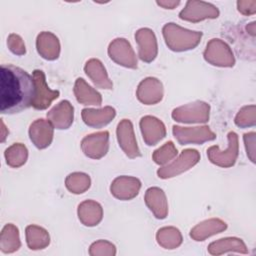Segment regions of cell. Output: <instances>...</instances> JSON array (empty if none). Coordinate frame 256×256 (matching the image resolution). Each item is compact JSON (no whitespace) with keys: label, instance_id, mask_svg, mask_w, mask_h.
I'll return each mask as SVG.
<instances>
[{"label":"cell","instance_id":"obj_1","mask_svg":"<svg viewBox=\"0 0 256 256\" xmlns=\"http://www.w3.org/2000/svg\"><path fill=\"white\" fill-rule=\"evenodd\" d=\"M33 78L22 68L10 64L0 69V111L2 114L19 113L32 106Z\"/></svg>","mask_w":256,"mask_h":256},{"label":"cell","instance_id":"obj_2","mask_svg":"<svg viewBox=\"0 0 256 256\" xmlns=\"http://www.w3.org/2000/svg\"><path fill=\"white\" fill-rule=\"evenodd\" d=\"M162 32L167 46L176 52L195 48L202 37L201 32L184 29L175 23H167L164 25Z\"/></svg>","mask_w":256,"mask_h":256},{"label":"cell","instance_id":"obj_3","mask_svg":"<svg viewBox=\"0 0 256 256\" xmlns=\"http://www.w3.org/2000/svg\"><path fill=\"white\" fill-rule=\"evenodd\" d=\"M200 160V154L195 149H186L181 152V154L170 164L159 168L157 175L159 178L167 179L177 176L198 163Z\"/></svg>","mask_w":256,"mask_h":256},{"label":"cell","instance_id":"obj_4","mask_svg":"<svg viewBox=\"0 0 256 256\" xmlns=\"http://www.w3.org/2000/svg\"><path fill=\"white\" fill-rule=\"evenodd\" d=\"M209 104L196 101L175 108L172 112V118L182 123H205L209 120Z\"/></svg>","mask_w":256,"mask_h":256},{"label":"cell","instance_id":"obj_5","mask_svg":"<svg viewBox=\"0 0 256 256\" xmlns=\"http://www.w3.org/2000/svg\"><path fill=\"white\" fill-rule=\"evenodd\" d=\"M32 78L35 87L32 106L37 110H44L50 106L53 100L59 97L60 92L58 90H51L48 87L45 74L42 70H34Z\"/></svg>","mask_w":256,"mask_h":256},{"label":"cell","instance_id":"obj_6","mask_svg":"<svg viewBox=\"0 0 256 256\" xmlns=\"http://www.w3.org/2000/svg\"><path fill=\"white\" fill-rule=\"evenodd\" d=\"M228 148L225 151H221L218 146H211L207 149V156L213 164L220 167H230L236 162L238 156V137L233 131L229 132Z\"/></svg>","mask_w":256,"mask_h":256},{"label":"cell","instance_id":"obj_7","mask_svg":"<svg viewBox=\"0 0 256 256\" xmlns=\"http://www.w3.org/2000/svg\"><path fill=\"white\" fill-rule=\"evenodd\" d=\"M205 60L220 67H231L234 65V57L229 46L220 39H212L204 51Z\"/></svg>","mask_w":256,"mask_h":256},{"label":"cell","instance_id":"obj_8","mask_svg":"<svg viewBox=\"0 0 256 256\" xmlns=\"http://www.w3.org/2000/svg\"><path fill=\"white\" fill-rule=\"evenodd\" d=\"M174 137L181 145L202 144L206 141H212L216 138L213 131L208 126L202 127H180L174 125L172 127Z\"/></svg>","mask_w":256,"mask_h":256},{"label":"cell","instance_id":"obj_9","mask_svg":"<svg viewBox=\"0 0 256 256\" xmlns=\"http://www.w3.org/2000/svg\"><path fill=\"white\" fill-rule=\"evenodd\" d=\"M219 16V10L211 3L203 1H188L185 8L179 13L182 20L199 22L204 19H214Z\"/></svg>","mask_w":256,"mask_h":256},{"label":"cell","instance_id":"obj_10","mask_svg":"<svg viewBox=\"0 0 256 256\" xmlns=\"http://www.w3.org/2000/svg\"><path fill=\"white\" fill-rule=\"evenodd\" d=\"M109 57L117 64L127 68H137V59L130 43L124 38L113 40L108 47Z\"/></svg>","mask_w":256,"mask_h":256},{"label":"cell","instance_id":"obj_11","mask_svg":"<svg viewBox=\"0 0 256 256\" xmlns=\"http://www.w3.org/2000/svg\"><path fill=\"white\" fill-rule=\"evenodd\" d=\"M84 154L93 159H100L106 155L109 148V132L102 131L87 135L81 142Z\"/></svg>","mask_w":256,"mask_h":256},{"label":"cell","instance_id":"obj_12","mask_svg":"<svg viewBox=\"0 0 256 256\" xmlns=\"http://www.w3.org/2000/svg\"><path fill=\"white\" fill-rule=\"evenodd\" d=\"M117 139L119 146L130 158L140 157L141 153L135 139L132 122L129 119H123L117 126Z\"/></svg>","mask_w":256,"mask_h":256},{"label":"cell","instance_id":"obj_13","mask_svg":"<svg viewBox=\"0 0 256 256\" xmlns=\"http://www.w3.org/2000/svg\"><path fill=\"white\" fill-rule=\"evenodd\" d=\"M138 54L142 61L152 62L157 56V41L154 32L149 28H141L135 33Z\"/></svg>","mask_w":256,"mask_h":256},{"label":"cell","instance_id":"obj_14","mask_svg":"<svg viewBox=\"0 0 256 256\" xmlns=\"http://www.w3.org/2000/svg\"><path fill=\"white\" fill-rule=\"evenodd\" d=\"M137 98L145 105H153L163 97L162 83L153 77H148L140 82L137 88Z\"/></svg>","mask_w":256,"mask_h":256},{"label":"cell","instance_id":"obj_15","mask_svg":"<svg viewBox=\"0 0 256 256\" xmlns=\"http://www.w3.org/2000/svg\"><path fill=\"white\" fill-rule=\"evenodd\" d=\"M140 128L145 143L149 146L156 145L166 135L165 125L153 116H144L140 120Z\"/></svg>","mask_w":256,"mask_h":256},{"label":"cell","instance_id":"obj_16","mask_svg":"<svg viewBox=\"0 0 256 256\" xmlns=\"http://www.w3.org/2000/svg\"><path fill=\"white\" fill-rule=\"evenodd\" d=\"M141 188L139 179L130 176H120L114 179L110 190L114 197L120 200H130L137 196Z\"/></svg>","mask_w":256,"mask_h":256},{"label":"cell","instance_id":"obj_17","mask_svg":"<svg viewBox=\"0 0 256 256\" xmlns=\"http://www.w3.org/2000/svg\"><path fill=\"white\" fill-rule=\"evenodd\" d=\"M30 140L38 149L48 147L53 139V127L51 122L44 119L35 120L29 128Z\"/></svg>","mask_w":256,"mask_h":256},{"label":"cell","instance_id":"obj_18","mask_svg":"<svg viewBox=\"0 0 256 256\" xmlns=\"http://www.w3.org/2000/svg\"><path fill=\"white\" fill-rule=\"evenodd\" d=\"M74 109L69 101L63 100L54 106L48 113L47 117L51 124L57 129H67L73 123Z\"/></svg>","mask_w":256,"mask_h":256},{"label":"cell","instance_id":"obj_19","mask_svg":"<svg viewBox=\"0 0 256 256\" xmlns=\"http://www.w3.org/2000/svg\"><path fill=\"white\" fill-rule=\"evenodd\" d=\"M36 47L38 53L46 60H55L60 54L58 38L51 32H41L37 36Z\"/></svg>","mask_w":256,"mask_h":256},{"label":"cell","instance_id":"obj_20","mask_svg":"<svg viewBox=\"0 0 256 256\" xmlns=\"http://www.w3.org/2000/svg\"><path fill=\"white\" fill-rule=\"evenodd\" d=\"M145 203L158 219L166 218L168 205L165 193L158 187H151L145 193Z\"/></svg>","mask_w":256,"mask_h":256},{"label":"cell","instance_id":"obj_21","mask_svg":"<svg viewBox=\"0 0 256 256\" xmlns=\"http://www.w3.org/2000/svg\"><path fill=\"white\" fill-rule=\"evenodd\" d=\"M116 111L110 106H106L102 109H83L82 110V119L84 123L88 126L101 128L115 117Z\"/></svg>","mask_w":256,"mask_h":256},{"label":"cell","instance_id":"obj_22","mask_svg":"<svg viewBox=\"0 0 256 256\" xmlns=\"http://www.w3.org/2000/svg\"><path fill=\"white\" fill-rule=\"evenodd\" d=\"M85 73L92 80V82L99 88L112 89V82L110 81L106 70L98 59H90L86 62L84 67Z\"/></svg>","mask_w":256,"mask_h":256},{"label":"cell","instance_id":"obj_23","mask_svg":"<svg viewBox=\"0 0 256 256\" xmlns=\"http://www.w3.org/2000/svg\"><path fill=\"white\" fill-rule=\"evenodd\" d=\"M227 227L226 223L220 219H209L205 220L196 225L190 231V237L195 241H204L206 238L220 233Z\"/></svg>","mask_w":256,"mask_h":256},{"label":"cell","instance_id":"obj_24","mask_svg":"<svg viewBox=\"0 0 256 256\" xmlns=\"http://www.w3.org/2000/svg\"><path fill=\"white\" fill-rule=\"evenodd\" d=\"M103 216V210L99 203L93 200H86L78 206L79 220L85 226H95L101 220Z\"/></svg>","mask_w":256,"mask_h":256},{"label":"cell","instance_id":"obj_25","mask_svg":"<svg viewBox=\"0 0 256 256\" xmlns=\"http://www.w3.org/2000/svg\"><path fill=\"white\" fill-rule=\"evenodd\" d=\"M20 246L21 242L18 228L11 223L6 224L2 228L0 235V250L5 254H9L17 251Z\"/></svg>","mask_w":256,"mask_h":256},{"label":"cell","instance_id":"obj_26","mask_svg":"<svg viewBox=\"0 0 256 256\" xmlns=\"http://www.w3.org/2000/svg\"><path fill=\"white\" fill-rule=\"evenodd\" d=\"M74 94L78 102L83 105H100L102 97L95 89L89 86L84 79L78 78L74 86Z\"/></svg>","mask_w":256,"mask_h":256},{"label":"cell","instance_id":"obj_27","mask_svg":"<svg viewBox=\"0 0 256 256\" xmlns=\"http://www.w3.org/2000/svg\"><path fill=\"white\" fill-rule=\"evenodd\" d=\"M26 242L31 250H39L47 247L50 243L48 232L37 225H29L25 230Z\"/></svg>","mask_w":256,"mask_h":256},{"label":"cell","instance_id":"obj_28","mask_svg":"<svg viewBox=\"0 0 256 256\" xmlns=\"http://www.w3.org/2000/svg\"><path fill=\"white\" fill-rule=\"evenodd\" d=\"M208 251L212 255H220L228 251H236L240 253H247L246 247L241 239L229 237L222 238L215 242H212L208 246Z\"/></svg>","mask_w":256,"mask_h":256},{"label":"cell","instance_id":"obj_29","mask_svg":"<svg viewBox=\"0 0 256 256\" xmlns=\"http://www.w3.org/2000/svg\"><path fill=\"white\" fill-rule=\"evenodd\" d=\"M157 242L165 249H175L182 243V235L175 227H163L156 234Z\"/></svg>","mask_w":256,"mask_h":256},{"label":"cell","instance_id":"obj_30","mask_svg":"<svg viewBox=\"0 0 256 256\" xmlns=\"http://www.w3.org/2000/svg\"><path fill=\"white\" fill-rule=\"evenodd\" d=\"M4 156L7 165L12 168H19L26 163L28 158V150L24 144L14 143L5 150Z\"/></svg>","mask_w":256,"mask_h":256},{"label":"cell","instance_id":"obj_31","mask_svg":"<svg viewBox=\"0 0 256 256\" xmlns=\"http://www.w3.org/2000/svg\"><path fill=\"white\" fill-rule=\"evenodd\" d=\"M65 185L71 193L81 194L90 187V177L85 173L75 172L67 176Z\"/></svg>","mask_w":256,"mask_h":256},{"label":"cell","instance_id":"obj_32","mask_svg":"<svg viewBox=\"0 0 256 256\" xmlns=\"http://www.w3.org/2000/svg\"><path fill=\"white\" fill-rule=\"evenodd\" d=\"M178 154V151L172 141L166 142L163 146L153 152L152 158L158 165H164L174 159Z\"/></svg>","mask_w":256,"mask_h":256},{"label":"cell","instance_id":"obj_33","mask_svg":"<svg viewBox=\"0 0 256 256\" xmlns=\"http://www.w3.org/2000/svg\"><path fill=\"white\" fill-rule=\"evenodd\" d=\"M90 255H115L116 249L115 246L105 240H99L97 242H94L89 249Z\"/></svg>","mask_w":256,"mask_h":256},{"label":"cell","instance_id":"obj_34","mask_svg":"<svg viewBox=\"0 0 256 256\" xmlns=\"http://www.w3.org/2000/svg\"><path fill=\"white\" fill-rule=\"evenodd\" d=\"M7 46L9 50L15 55H24L26 53V48L23 39L14 33H11L7 38Z\"/></svg>","mask_w":256,"mask_h":256},{"label":"cell","instance_id":"obj_35","mask_svg":"<svg viewBox=\"0 0 256 256\" xmlns=\"http://www.w3.org/2000/svg\"><path fill=\"white\" fill-rule=\"evenodd\" d=\"M156 3L165 9H174L180 4V1H157Z\"/></svg>","mask_w":256,"mask_h":256},{"label":"cell","instance_id":"obj_36","mask_svg":"<svg viewBox=\"0 0 256 256\" xmlns=\"http://www.w3.org/2000/svg\"><path fill=\"white\" fill-rule=\"evenodd\" d=\"M1 126H2V129H1V130H2V131H1V142H4L5 139H6V137L8 136V130L6 129L3 120H1Z\"/></svg>","mask_w":256,"mask_h":256}]
</instances>
